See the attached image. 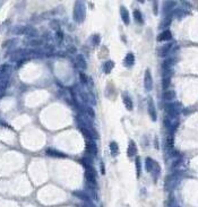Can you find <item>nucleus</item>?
Here are the masks:
<instances>
[{
  "instance_id": "f257e3e1",
  "label": "nucleus",
  "mask_w": 198,
  "mask_h": 207,
  "mask_svg": "<svg viewBox=\"0 0 198 207\" xmlns=\"http://www.w3.org/2000/svg\"><path fill=\"white\" fill-rule=\"evenodd\" d=\"M164 110L166 112L169 118H175L178 117V114L181 111V105L179 103H166L164 105Z\"/></svg>"
},
{
  "instance_id": "f03ea898",
  "label": "nucleus",
  "mask_w": 198,
  "mask_h": 207,
  "mask_svg": "<svg viewBox=\"0 0 198 207\" xmlns=\"http://www.w3.org/2000/svg\"><path fill=\"white\" fill-rule=\"evenodd\" d=\"M85 178H86V180H87V182H88L91 186H95L96 184V172L92 165L86 168Z\"/></svg>"
},
{
  "instance_id": "7ed1b4c3",
  "label": "nucleus",
  "mask_w": 198,
  "mask_h": 207,
  "mask_svg": "<svg viewBox=\"0 0 198 207\" xmlns=\"http://www.w3.org/2000/svg\"><path fill=\"white\" fill-rule=\"evenodd\" d=\"M144 86H145L146 91H151L153 87V79H152V75H151L149 69H146V71H145V76H144Z\"/></svg>"
},
{
  "instance_id": "20e7f679",
  "label": "nucleus",
  "mask_w": 198,
  "mask_h": 207,
  "mask_svg": "<svg viewBox=\"0 0 198 207\" xmlns=\"http://www.w3.org/2000/svg\"><path fill=\"white\" fill-rule=\"evenodd\" d=\"M84 7H83L82 2H77L76 3V8H75V19L78 20V22H82L84 19Z\"/></svg>"
},
{
  "instance_id": "39448f33",
  "label": "nucleus",
  "mask_w": 198,
  "mask_h": 207,
  "mask_svg": "<svg viewBox=\"0 0 198 207\" xmlns=\"http://www.w3.org/2000/svg\"><path fill=\"white\" fill-rule=\"evenodd\" d=\"M178 183V178H177V175H169L168 178H166V180H165V189L166 190H169V189H173V187H174L175 184Z\"/></svg>"
},
{
  "instance_id": "423d86ee",
  "label": "nucleus",
  "mask_w": 198,
  "mask_h": 207,
  "mask_svg": "<svg viewBox=\"0 0 198 207\" xmlns=\"http://www.w3.org/2000/svg\"><path fill=\"white\" fill-rule=\"evenodd\" d=\"M86 149H87V153H88L89 155L97 154V146H96L95 143H93L92 140L86 141Z\"/></svg>"
},
{
  "instance_id": "0eeeda50",
  "label": "nucleus",
  "mask_w": 198,
  "mask_h": 207,
  "mask_svg": "<svg viewBox=\"0 0 198 207\" xmlns=\"http://www.w3.org/2000/svg\"><path fill=\"white\" fill-rule=\"evenodd\" d=\"M148 113L149 117L152 119L153 121L156 120V110H155V105H154V101L152 99L148 100Z\"/></svg>"
},
{
  "instance_id": "6e6552de",
  "label": "nucleus",
  "mask_w": 198,
  "mask_h": 207,
  "mask_svg": "<svg viewBox=\"0 0 198 207\" xmlns=\"http://www.w3.org/2000/svg\"><path fill=\"white\" fill-rule=\"evenodd\" d=\"M171 48H172V43H166V44H164V45H162L161 48L158 49V56L165 57L169 52H170Z\"/></svg>"
},
{
  "instance_id": "1a4fd4ad",
  "label": "nucleus",
  "mask_w": 198,
  "mask_h": 207,
  "mask_svg": "<svg viewBox=\"0 0 198 207\" xmlns=\"http://www.w3.org/2000/svg\"><path fill=\"white\" fill-rule=\"evenodd\" d=\"M171 39H172V34L169 30L163 31V32L157 36V41H160V42H163V41H170Z\"/></svg>"
},
{
  "instance_id": "9d476101",
  "label": "nucleus",
  "mask_w": 198,
  "mask_h": 207,
  "mask_svg": "<svg viewBox=\"0 0 198 207\" xmlns=\"http://www.w3.org/2000/svg\"><path fill=\"white\" fill-rule=\"evenodd\" d=\"M122 101H123V104H125V106L127 108V110H129V111H131L132 108H134V104H132V101L131 99L129 97L128 95H122Z\"/></svg>"
},
{
  "instance_id": "9b49d317",
  "label": "nucleus",
  "mask_w": 198,
  "mask_h": 207,
  "mask_svg": "<svg viewBox=\"0 0 198 207\" xmlns=\"http://www.w3.org/2000/svg\"><path fill=\"white\" fill-rule=\"evenodd\" d=\"M120 11H121V18H122V20H123V23H125L126 25H128L129 22H130V18H129L128 10L126 9L125 7H121V9H120Z\"/></svg>"
},
{
  "instance_id": "f8f14e48",
  "label": "nucleus",
  "mask_w": 198,
  "mask_h": 207,
  "mask_svg": "<svg viewBox=\"0 0 198 207\" xmlns=\"http://www.w3.org/2000/svg\"><path fill=\"white\" fill-rule=\"evenodd\" d=\"M134 63H135V57H134V54H132V53H128L125 58V61H123L125 66L126 67H130V66L134 65Z\"/></svg>"
},
{
  "instance_id": "ddd939ff",
  "label": "nucleus",
  "mask_w": 198,
  "mask_h": 207,
  "mask_svg": "<svg viewBox=\"0 0 198 207\" xmlns=\"http://www.w3.org/2000/svg\"><path fill=\"white\" fill-rule=\"evenodd\" d=\"M136 153H137V147H136V144L135 141H130L128 145V156H135Z\"/></svg>"
},
{
  "instance_id": "4468645a",
  "label": "nucleus",
  "mask_w": 198,
  "mask_h": 207,
  "mask_svg": "<svg viewBox=\"0 0 198 207\" xmlns=\"http://www.w3.org/2000/svg\"><path fill=\"white\" fill-rule=\"evenodd\" d=\"M174 97H175V93L174 91H172V89H166L164 92V94H163V99H164L165 101H172Z\"/></svg>"
},
{
  "instance_id": "2eb2a0df",
  "label": "nucleus",
  "mask_w": 198,
  "mask_h": 207,
  "mask_svg": "<svg viewBox=\"0 0 198 207\" xmlns=\"http://www.w3.org/2000/svg\"><path fill=\"white\" fill-rule=\"evenodd\" d=\"M154 165H155V161L154 160H152L151 157H147L145 161V168L146 170L148 172H152L153 169H154Z\"/></svg>"
},
{
  "instance_id": "dca6fc26",
  "label": "nucleus",
  "mask_w": 198,
  "mask_h": 207,
  "mask_svg": "<svg viewBox=\"0 0 198 207\" xmlns=\"http://www.w3.org/2000/svg\"><path fill=\"white\" fill-rule=\"evenodd\" d=\"M110 151H111V155L112 156H117L119 154V146L116 141H111L110 143Z\"/></svg>"
},
{
  "instance_id": "f3484780",
  "label": "nucleus",
  "mask_w": 198,
  "mask_h": 207,
  "mask_svg": "<svg viewBox=\"0 0 198 207\" xmlns=\"http://www.w3.org/2000/svg\"><path fill=\"white\" fill-rule=\"evenodd\" d=\"M74 195H75L76 197H78L79 199H82V201H89V196H88V194H86V192H84V191H75V192H74Z\"/></svg>"
},
{
  "instance_id": "a211bd4d",
  "label": "nucleus",
  "mask_w": 198,
  "mask_h": 207,
  "mask_svg": "<svg viewBox=\"0 0 198 207\" xmlns=\"http://www.w3.org/2000/svg\"><path fill=\"white\" fill-rule=\"evenodd\" d=\"M46 154L50 155V156H56V157H65V156H66L63 153L54 151V149H48V151H46Z\"/></svg>"
},
{
  "instance_id": "6ab92c4d",
  "label": "nucleus",
  "mask_w": 198,
  "mask_h": 207,
  "mask_svg": "<svg viewBox=\"0 0 198 207\" xmlns=\"http://www.w3.org/2000/svg\"><path fill=\"white\" fill-rule=\"evenodd\" d=\"M170 83H171V79H170V76H164L163 77V80H162V87L163 89H166L169 88V86H170Z\"/></svg>"
},
{
  "instance_id": "aec40b11",
  "label": "nucleus",
  "mask_w": 198,
  "mask_h": 207,
  "mask_svg": "<svg viewBox=\"0 0 198 207\" xmlns=\"http://www.w3.org/2000/svg\"><path fill=\"white\" fill-rule=\"evenodd\" d=\"M134 18H135V20L137 22V23H139V24L143 23L142 13H140V11H139L138 9H135V10H134Z\"/></svg>"
},
{
  "instance_id": "412c9836",
  "label": "nucleus",
  "mask_w": 198,
  "mask_h": 207,
  "mask_svg": "<svg viewBox=\"0 0 198 207\" xmlns=\"http://www.w3.org/2000/svg\"><path fill=\"white\" fill-rule=\"evenodd\" d=\"M77 63H78L79 67L83 69H85L86 68V61H85V58L82 56V54H78L77 56Z\"/></svg>"
},
{
  "instance_id": "4be33fe9",
  "label": "nucleus",
  "mask_w": 198,
  "mask_h": 207,
  "mask_svg": "<svg viewBox=\"0 0 198 207\" xmlns=\"http://www.w3.org/2000/svg\"><path fill=\"white\" fill-rule=\"evenodd\" d=\"M80 132H82V134L84 135V137H86L88 140H91L93 138V136L91 135V132H89L87 128H83V127H80Z\"/></svg>"
},
{
  "instance_id": "5701e85b",
  "label": "nucleus",
  "mask_w": 198,
  "mask_h": 207,
  "mask_svg": "<svg viewBox=\"0 0 198 207\" xmlns=\"http://www.w3.org/2000/svg\"><path fill=\"white\" fill-rule=\"evenodd\" d=\"M135 164H136V171H137V178H139L140 177V171H142V166H140V158L136 157Z\"/></svg>"
},
{
  "instance_id": "b1692460",
  "label": "nucleus",
  "mask_w": 198,
  "mask_h": 207,
  "mask_svg": "<svg viewBox=\"0 0 198 207\" xmlns=\"http://www.w3.org/2000/svg\"><path fill=\"white\" fill-rule=\"evenodd\" d=\"M113 68V63L112 61H106L105 63H104V67H103V69H104V72H110L111 70H112Z\"/></svg>"
},
{
  "instance_id": "393cba45",
  "label": "nucleus",
  "mask_w": 198,
  "mask_h": 207,
  "mask_svg": "<svg viewBox=\"0 0 198 207\" xmlns=\"http://www.w3.org/2000/svg\"><path fill=\"white\" fill-rule=\"evenodd\" d=\"M166 146H168L170 149H172V147H173V135H172V134H170V135L168 136V138H166Z\"/></svg>"
},
{
  "instance_id": "a878e982",
  "label": "nucleus",
  "mask_w": 198,
  "mask_h": 207,
  "mask_svg": "<svg viewBox=\"0 0 198 207\" xmlns=\"http://www.w3.org/2000/svg\"><path fill=\"white\" fill-rule=\"evenodd\" d=\"M86 113H88V117L91 119H94V115L95 114H94V111L91 108H86Z\"/></svg>"
},
{
  "instance_id": "bb28decb",
  "label": "nucleus",
  "mask_w": 198,
  "mask_h": 207,
  "mask_svg": "<svg viewBox=\"0 0 198 207\" xmlns=\"http://www.w3.org/2000/svg\"><path fill=\"white\" fill-rule=\"evenodd\" d=\"M6 69H8V66H7V65H3V66L0 67V77H2V76L5 75Z\"/></svg>"
},
{
  "instance_id": "cd10ccee",
  "label": "nucleus",
  "mask_w": 198,
  "mask_h": 207,
  "mask_svg": "<svg viewBox=\"0 0 198 207\" xmlns=\"http://www.w3.org/2000/svg\"><path fill=\"white\" fill-rule=\"evenodd\" d=\"M170 23H171V19H170V18L168 17V18H165V20L163 22V23H162V26H168Z\"/></svg>"
},
{
  "instance_id": "c85d7f7f",
  "label": "nucleus",
  "mask_w": 198,
  "mask_h": 207,
  "mask_svg": "<svg viewBox=\"0 0 198 207\" xmlns=\"http://www.w3.org/2000/svg\"><path fill=\"white\" fill-rule=\"evenodd\" d=\"M80 79H82V82L83 83H86L87 82V77H86L84 74H80Z\"/></svg>"
},
{
  "instance_id": "c756f323",
  "label": "nucleus",
  "mask_w": 198,
  "mask_h": 207,
  "mask_svg": "<svg viewBox=\"0 0 198 207\" xmlns=\"http://www.w3.org/2000/svg\"><path fill=\"white\" fill-rule=\"evenodd\" d=\"M58 40H60V41H61V40H62V32H61V31H60V32H58Z\"/></svg>"
},
{
  "instance_id": "7c9ffc66",
  "label": "nucleus",
  "mask_w": 198,
  "mask_h": 207,
  "mask_svg": "<svg viewBox=\"0 0 198 207\" xmlns=\"http://www.w3.org/2000/svg\"><path fill=\"white\" fill-rule=\"evenodd\" d=\"M153 5H154V13L157 14V2L155 1V2L153 3Z\"/></svg>"
}]
</instances>
